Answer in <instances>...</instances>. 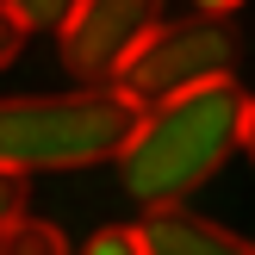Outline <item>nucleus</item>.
Here are the masks:
<instances>
[{"mask_svg": "<svg viewBox=\"0 0 255 255\" xmlns=\"http://www.w3.org/2000/svg\"><path fill=\"white\" fill-rule=\"evenodd\" d=\"M249 106L255 100L237 81H206V87H193V94H181V100L143 106L131 149L119 156V187L143 212L187 206V193H199V187L243 149Z\"/></svg>", "mask_w": 255, "mask_h": 255, "instance_id": "obj_1", "label": "nucleus"}, {"mask_svg": "<svg viewBox=\"0 0 255 255\" xmlns=\"http://www.w3.org/2000/svg\"><path fill=\"white\" fill-rule=\"evenodd\" d=\"M143 106L119 87H62V94H0V174H62L119 162L137 137Z\"/></svg>", "mask_w": 255, "mask_h": 255, "instance_id": "obj_2", "label": "nucleus"}, {"mask_svg": "<svg viewBox=\"0 0 255 255\" xmlns=\"http://www.w3.org/2000/svg\"><path fill=\"white\" fill-rule=\"evenodd\" d=\"M231 62H237V37L224 19H212V12L162 19V31L119 75V94L131 106H162V100H181L206 81H231Z\"/></svg>", "mask_w": 255, "mask_h": 255, "instance_id": "obj_3", "label": "nucleus"}, {"mask_svg": "<svg viewBox=\"0 0 255 255\" xmlns=\"http://www.w3.org/2000/svg\"><path fill=\"white\" fill-rule=\"evenodd\" d=\"M156 31L162 0H75L56 25V62L75 87H119V75Z\"/></svg>", "mask_w": 255, "mask_h": 255, "instance_id": "obj_4", "label": "nucleus"}, {"mask_svg": "<svg viewBox=\"0 0 255 255\" xmlns=\"http://www.w3.org/2000/svg\"><path fill=\"white\" fill-rule=\"evenodd\" d=\"M131 231H137V249H143V255H255L249 237L224 231L218 218H206V212H187V206L143 212Z\"/></svg>", "mask_w": 255, "mask_h": 255, "instance_id": "obj_5", "label": "nucleus"}, {"mask_svg": "<svg viewBox=\"0 0 255 255\" xmlns=\"http://www.w3.org/2000/svg\"><path fill=\"white\" fill-rule=\"evenodd\" d=\"M0 255H75V249H69V237H62L56 224H44V218L25 212V218L0 237Z\"/></svg>", "mask_w": 255, "mask_h": 255, "instance_id": "obj_6", "label": "nucleus"}, {"mask_svg": "<svg viewBox=\"0 0 255 255\" xmlns=\"http://www.w3.org/2000/svg\"><path fill=\"white\" fill-rule=\"evenodd\" d=\"M0 6H6L12 19L25 25V31H56V25L69 19V6H75V0H0Z\"/></svg>", "mask_w": 255, "mask_h": 255, "instance_id": "obj_7", "label": "nucleus"}, {"mask_svg": "<svg viewBox=\"0 0 255 255\" xmlns=\"http://www.w3.org/2000/svg\"><path fill=\"white\" fill-rule=\"evenodd\" d=\"M81 255H143L137 249V231H125V224H106L100 237H87V249Z\"/></svg>", "mask_w": 255, "mask_h": 255, "instance_id": "obj_8", "label": "nucleus"}, {"mask_svg": "<svg viewBox=\"0 0 255 255\" xmlns=\"http://www.w3.org/2000/svg\"><path fill=\"white\" fill-rule=\"evenodd\" d=\"M25 37H31V31H25V25L12 19L6 6H0V75H6L12 62H19V50H25Z\"/></svg>", "mask_w": 255, "mask_h": 255, "instance_id": "obj_9", "label": "nucleus"}, {"mask_svg": "<svg viewBox=\"0 0 255 255\" xmlns=\"http://www.w3.org/2000/svg\"><path fill=\"white\" fill-rule=\"evenodd\" d=\"M25 218V181H12V174H0V237L12 231V224Z\"/></svg>", "mask_w": 255, "mask_h": 255, "instance_id": "obj_10", "label": "nucleus"}, {"mask_svg": "<svg viewBox=\"0 0 255 255\" xmlns=\"http://www.w3.org/2000/svg\"><path fill=\"white\" fill-rule=\"evenodd\" d=\"M187 6H193V12H212V19H224V12H237L243 0H187Z\"/></svg>", "mask_w": 255, "mask_h": 255, "instance_id": "obj_11", "label": "nucleus"}, {"mask_svg": "<svg viewBox=\"0 0 255 255\" xmlns=\"http://www.w3.org/2000/svg\"><path fill=\"white\" fill-rule=\"evenodd\" d=\"M243 156L255 162V106H249V131H243Z\"/></svg>", "mask_w": 255, "mask_h": 255, "instance_id": "obj_12", "label": "nucleus"}]
</instances>
